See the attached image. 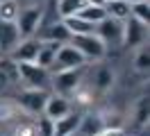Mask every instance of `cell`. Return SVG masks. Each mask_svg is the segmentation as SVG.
<instances>
[{
  "instance_id": "1",
  "label": "cell",
  "mask_w": 150,
  "mask_h": 136,
  "mask_svg": "<svg viewBox=\"0 0 150 136\" xmlns=\"http://www.w3.org/2000/svg\"><path fill=\"white\" fill-rule=\"evenodd\" d=\"M68 43L75 45V48L80 50V54L84 57L86 63L89 61L98 63L105 54H107V43H105L96 32H89V34H73L68 39Z\"/></svg>"
},
{
  "instance_id": "2",
  "label": "cell",
  "mask_w": 150,
  "mask_h": 136,
  "mask_svg": "<svg viewBox=\"0 0 150 136\" xmlns=\"http://www.w3.org/2000/svg\"><path fill=\"white\" fill-rule=\"evenodd\" d=\"M43 14H46V7L43 5H34V7H21L18 16H16V27L21 32V39H30L39 32L41 27V20H43Z\"/></svg>"
},
{
  "instance_id": "3",
  "label": "cell",
  "mask_w": 150,
  "mask_h": 136,
  "mask_svg": "<svg viewBox=\"0 0 150 136\" xmlns=\"http://www.w3.org/2000/svg\"><path fill=\"white\" fill-rule=\"evenodd\" d=\"M18 63V82L28 89H50V70L41 68L34 61H16Z\"/></svg>"
},
{
  "instance_id": "4",
  "label": "cell",
  "mask_w": 150,
  "mask_h": 136,
  "mask_svg": "<svg viewBox=\"0 0 150 136\" xmlns=\"http://www.w3.org/2000/svg\"><path fill=\"white\" fill-rule=\"evenodd\" d=\"M84 80V66L82 68H68V70H57L50 73V86L55 89V93L62 95H71Z\"/></svg>"
},
{
  "instance_id": "5",
  "label": "cell",
  "mask_w": 150,
  "mask_h": 136,
  "mask_svg": "<svg viewBox=\"0 0 150 136\" xmlns=\"http://www.w3.org/2000/svg\"><path fill=\"white\" fill-rule=\"evenodd\" d=\"M48 89H25L16 95V104L21 107V111L25 113H32V116H41L43 113V107H46L48 100Z\"/></svg>"
},
{
  "instance_id": "6",
  "label": "cell",
  "mask_w": 150,
  "mask_h": 136,
  "mask_svg": "<svg viewBox=\"0 0 150 136\" xmlns=\"http://www.w3.org/2000/svg\"><path fill=\"white\" fill-rule=\"evenodd\" d=\"M82 66H86V61H84V57L80 54V50L71 43H62L57 48L55 61H52V66L48 70L57 73V70H68V68H82Z\"/></svg>"
},
{
  "instance_id": "7",
  "label": "cell",
  "mask_w": 150,
  "mask_h": 136,
  "mask_svg": "<svg viewBox=\"0 0 150 136\" xmlns=\"http://www.w3.org/2000/svg\"><path fill=\"white\" fill-rule=\"evenodd\" d=\"M148 43V25L139 23L137 18L127 16L123 20V43L121 45H127V48H139V45Z\"/></svg>"
},
{
  "instance_id": "8",
  "label": "cell",
  "mask_w": 150,
  "mask_h": 136,
  "mask_svg": "<svg viewBox=\"0 0 150 136\" xmlns=\"http://www.w3.org/2000/svg\"><path fill=\"white\" fill-rule=\"evenodd\" d=\"M96 34L103 39L105 43H114V45H121L123 43V20H116L112 16H105L93 30Z\"/></svg>"
},
{
  "instance_id": "9",
  "label": "cell",
  "mask_w": 150,
  "mask_h": 136,
  "mask_svg": "<svg viewBox=\"0 0 150 136\" xmlns=\"http://www.w3.org/2000/svg\"><path fill=\"white\" fill-rule=\"evenodd\" d=\"M114 84H116L114 68L105 66V63H98L93 68V75H91V89H93V93H107V91H112Z\"/></svg>"
},
{
  "instance_id": "10",
  "label": "cell",
  "mask_w": 150,
  "mask_h": 136,
  "mask_svg": "<svg viewBox=\"0 0 150 136\" xmlns=\"http://www.w3.org/2000/svg\"><path fill=\"white\" fill-rule=\"evenodd\" d=\"M68 111H73V102L62 95V93H50L46 100V107H43V116L50 118V120H57V118L66 116Z\"/></svg>"
},
{
  "instance_id": "11",
  "label": "cell",
  "mask_w": 150,
  "mask_h": 136,
  "mask_svg": "<svg viewBox=\"0 0 150 136\" xmlns=\"http://www.w3.org/2000/svg\"><path fill=\"white\" fill-rule=\"evenodd\" d=\"M21 41V32L16 23L11 20H0V52L2 54H9Z\"/></svg>"
},
{
  "instance_id": "12",
  "label": "cell",
  "mask_w": 150,
  "mask_h": 136,
  "mask_svg": "<svg viewBox=\"0 0 150 136\" xmlns=\"http://www.w3.org/2000/svg\"><path fill=\"white\" fill-rule=\"evenodd\" d=\"M80 111H68L66 116L52 120V136H71L77 134V127H80Z\"/></svg>"
},
{
  "instance_id": "13",
  "label": "cell",
  "mask_w": 150,
  "mask_h": 136,
  "mask_svg": "<svg viewBox=\"0 0 150 136\" xmlns=\"http://www.w3.org/2000/svg\"><path fill=\"white\" fill-rule=\"evenodd\" d=\"M39 45H41V41L34 39V36L21 39L18 45H16L7 57H11L14 61H34V57H37V52H39Z\"/></svg>"
},
{
  "instance_id": "14",
  "label": "cell",
  "mask_w": 150,
  "mask_h": 136,
  "mask_svg": "<svg viewBox=\"0 0 150 136\" xmlns=\"http://www.w3.org/2000/svg\"><path fill=\"white\" fill-rule=\"evenodd\" d=\"M41 25H46V30L41 32V41H55V43H68V39H71V32L66 30V25L62 23V18L59 20H52V23H41Z\"/></svg>"
},
{
  "instance_id": "15",
  "label": "cell",
  "mask_w": 150,
  "mask_h": 136,
  "mask_svg": "<svg viewBox=\"0 0 150 136\" xmlns=\"http://www.w3.org/2000/svg\"><path fill=\"white\" fill-rule=\"evenodd\" d=\"M103 127H105L103 113H82V118H80V127H77V134H80V136H93L96 132H100Z\"/></svg>"
},
{
  "instance_id": "16",
  "label": "cell",
  "mask_w": 150,
  "mask_h": 136,
  "mask_svg": "<svg viewBox=\"0 0 150 136\" xmlns=\"http://www.w3.org/2000/svg\"><path fill=\"white\" fill-rule=\"evenodd\" d=\"M41 41V39H39ZM62 43H55V41H41V45H39V52L37 57H34V63H39L41 68H50L52 66V61H55V54H57V48H59Z\"/></svg>"
},
{
  "instance_id": "17",
  "label": "cell",
  "mask_w": 150,
  "mask_h": 136,
  "mask_svg": "<svg viewBox=\"0 0 150 136\" xmlns=\"http://www.w3.org/2000/svg\"><path fill=\"white\" fill-rule=\"evenodd\" d=\"M148 111H150V104H148V95H141L134 107H132V125L134 127H146L148 125Z\"/></svg>"
},
{
  "instance_id": "18",
  "label": "cell",
  "mask_w": 150,
  "mask_h": 136,
  "mask_svg": "<svg viewBox=\"0 0 150 136\" xmlns=\"http://www.w3.org/2000/svg\"><path fill=\"white\" fill-rule=\"evenodd\" d=\"M62 23L66 25V30L71 32V36L73 34H89V32H93L96 25L93 23H89V20H84L82 16H68V18H62Z\"/></svg>"
},
{
  "instance_id": "19",
  "label": "cell",
  "mask_w": 150,
  "mask_h": 136,
  "mask_svg": "<svg viewBox=\"0 0 150 136\" xmlns=\"http://www.w3.org/2000/svg\"><path fill=\"white\" fill-rule=\"evenodd\" d=\"M105 11H107V16L116 18V20H125L130 16V2L127 0H107Z\"/></svg>"
},
{
  "instance_id": "20",
  "label": "cell",
  "mask_w": 150,
  "mask_h": 136,
  "mask_svg": "<svg viewBox=\"0 0 150 136\" xmlns=\"http://www.w3.org/2000/svg\"><path fill=\"white\" fill-rule=\"evenodd\" d=\"M71 95H73V98H71V102H73V104H77V107H89V104H93V98H96L91 84L86 86L84 82H82V84H80V86H77Z\"/></svg>"
},
{
  "instance_id": "21",
  "label": "cell",
  "mask_w": 150,
  "mask_h": 136,
  "mask_svg": "<svg viewBox=\"0 0 150 136\" xmlns=\"http://www.w3.org/2000/svg\"><path fill=\"white\" fill-rule=\"evenodd\" d=\"M77 16H82L84 20H89V23L98 25V23L107 16V11H105V5H89V2H86L84 7L77 11Z\"/></svg>"
},
{
  "instance_id": "22",
  "label": "cell",
  "mask_w": 150,
  "mask_h": 136,
  "mask_svg": "<svg viewBox=\"0 0 150 136\" xmlns=\"http://www.w3.org/2000/svg\"><path fill=\"white\" fill-rule=\"evenodd\" d=\"M84 5H86L84 0H57L55 9L59 14V18H68V16H75Z\"/></svg>"
},
{
  "instance_id": "23",
  "label": "cell",
  "mask_w": 150,
  "mask_h": 136,
  "mask_svg": "<svg viewBox=\"0 0 150 136\" xmlns=\"http://www.w3.org/2000/svg\"><path fill=\"white\" fill-rule=\"evenodd\" d=\"M148 63H150V50H148V43H143V45H139V48H134V59H132L134 70L146 73V70H148Z\"/></svg>"
},
{
  "instance_id": "24",
  "label": "cell",
  "mask_w": 150,
  "mask_h": 136,
  "mask_svg": "<svg viewBox=\"0 0 150 136\" xmlns=\"http://www.w3.org/2000/svg\"><path fill=\"white\" fill-rule=\"evenodd\" d=\"M21 113V107L16 104V100H0V123H9Z\"/></svg>"
},
{
  "instance_id": "25",
  "label": "cell",
  "mask_w": 150,
  "mask_h": 136,
  "mask_svg": "<svg viewBox=\"0 0 150 136\" xmlns=\"http://www.w3.org/2000/svg\"><path fill=\"white\" fill-rule=\"evenodd\" d=\"M130 16L137 18V20L143 23V25H148L150 23V5H148V0H143V2H130Z\"/></svg>"
},
{
  "instance_id": "26",
  "label": "cell",
  "mask_w": 150,
  "mask_h": 136,
  "mask_svg": "<svg viewBox=\"0 0 150 136\" xmlns=\"http://www.w3.org/2000/svg\"><path fill=\"white\" fill-rule=\"evenodd\" d=\"M18 2L16 0H2L0 2V20H16V16H18Z\"/></svg>"
},
{
  "instance_id": "27",
  "label": "cell",
  "mask_w": 150,
  "mask_h": 136,
  "mask_svg": "<svg viewBox=\"0 0 150 136\" xmlns=\"http://www.w3.org/2000/svg\"><path fill=\"white\" fill-rule=\"evenodd\" d=\"M39 136H52V120L50 118H46L43 113H41V120H39Z\"/></svg>"
},
{
  "instance_id": "28",
  "label": "cell",
  "mask_w": 150,
  "mask_h": 136,
  "mask_svg": "<svg viewBox=\"0 0 150 136\" xmlns=\"http://www.w3.org/2000/svg\"><path fill=\"white\" fill-rule=\"evenodd\" d=\"M93 136H127L123 127H103L100 132H96Z\"/></svg>"
},
{
  "instance_id": "29",
  "label": "cell",
  "mask_w": 150,
  "mask_h": 136,
  "mask_svg": "<svg viewBox=\"0 0 150 136\" xmlns=\"http://www.w3.org/2000/svg\"><path fill=\"white\" fill-rule=\"evenodd\" d=\"M14 136H39V134H37V129H34V127L21 125V127H16V134H14Z\"/></svg>"
},
{
  "instance_id": "30",
  "label": "cell",
  "mask_w": 150,
  "mask_h": 136,
  "mask_svg": "<svg viewBox=\"0 0 150 136\" xmlns=\"http://www.w3.org/2000/svg\"><path fill=\"white\" fill-rule=\"evenodd\" d=\"M18 7H34V5H43L46 0H16Z\"/></svg>"
},
{
  "instance_id": "31",
  "label": "cell",
  "mask_w": 150,
  "mask_h": 136,
  "mask_svg": "<svg viewBox=\"0 0 150 136\" xmlns=\"http://www.w3.org/2000/svg\"><path fill=\"white\" fill-rule=\"evenodd\" d=\"M84 2H89V5H105V0H84Z\"/></svg>"
},
{
  "instance_id": "32",
  "label": "cell",
  "mask_w": 150,
  "mask_h": 136,
  "mask_svg": "<svg viewBox=\"0 0 150 136\" xmlns=\"http://www.w3.org/2000/svg\"><path fill=\"white\" fill-rule=\"evenodd\" d=\"M127 2H143V0H127Z\"/></svg>"
},
{
  "instance_id": "33",
  "label": "cell",
  "mask_w": 150,
  "mask_h": 136,
  "mask_svg": "<svg viewBox=\"0 0 150 136\" xmlns=\"http://www.w3.org/2000/svg\"><path fill=\"white\" fill-rule=\"evenodd\" d=\"M0 84H2V86H5V82H2V77H0Z\"/></svg>"
},
{
  "instance_id": "34",
  "label": "cell",
  "mask_w": 150,
  "mask_h": 136,
  "mask_svg": "<svg viewBox=\"0 0 150 136\" xmlns=\"http://www.w3.org/2000/svg\"><path fill=\"white\" fill-rule=\"evenodd\" d=\"M71 136H80V134H71Z\"/></svg>"
},
{
  "instance_id": "35",
  "label": "cell",
  "mask_w": 150,
  "mask_h": 136,
  "mask_svg": "<svg viewBox=\"0 0 150 136\" xmlns=\"http://www.w3.org/2000/svg\"><path fill=\"white\" fill-rule=\"evenodd\" d=\"M0 57H2V52H0Z\"/></svg>"
},
{
  "instance_id": "36",
  "label": "cell",
  "mask_w": 150,
  "mask_h": 136,
  "mask_svg": "<svg viewBox=\"0 0 150 136\" xmlns=\"http://www.w3.org/2000/svg\"><path fill=\"white\" fill-rule=\"evenodd\" d=\"M105 2H107V0H105Z\"/></svg>"
},
{
  "instance_id": "37",
  "label": "cell",
  "mask_w": 150,
  "mask_h": 136,
  "mask_svg": "<svg viewBox=\"0 0 150 136\" xmlns=\"http://www.w3.org/2000/svg\"><path fill=\"white\" fill-rule=\"evenodd\" d=\"M0 2H2V0H0Z\"/></svg>"
},
{
  "instance_id": "38",
  "label": "cell",
  "mask_w": 150,
  "mask_h": 136,
  "mask_svg": "<svg viewBox=\"0 0 150 136\" xmlns=\"http://www.w3.org/2000/svg\"><path fill=\"white\" fill-rule=\"evenodd\" d=\"M0 136H2V134H0Z\"/></svg>"
}]
</instances>
